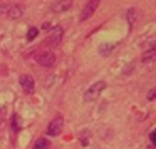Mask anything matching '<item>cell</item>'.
Returning <instances> with one entry per match:
<instances>
[{
    "label": "cell",
    "mask_w": 156,
    "mask_h": 149,
    "mask_svg": "<svg viewBox=\"0 0 156 149\" xmlns=\"http://www.w3.org/2000/svg\"><path fill=\"white\" fill-rule=\"evenodd\" d=\"M49 147V141L45 138H38L37 141L33 145V149H48Z\"/></svg>",
    "instance_id": "12"
},
{
    "label": "cell",
    "mask_w": 156,
    "mask_h": 149,
    "mask_svg": "<svg viewBox=\"0 0 156 149\" xmlns=\"http://www.w3.org/2000/svg\"><path fill=\"white\" fill-rule=\"evenodd\" d=\"M71 4H73V0H59V2L54 3L51 7V10L54 11V12H65V11L70 10Z\"/></svg>",
    "instance_id": "7"
},
{
    "label": "cell",
    "mask_w": 156,
    "mask_h": 149,
    "mask_svg": "<svg viewBox=\"0 0 156 149\" xmlns=\"http://www.w3.org/2000/svg\"><path fill=\"white\" fill-rule=\"evenodd\" d=\"M37 34H38V29H37V27H30L29 32H27V40H29V41L34 40V38L37 37Z\"/></svg>",
    "instance_id": "14"
},
{
    "label": "cell",
    "mask_w": 156,
    "mask_h": 149,
    "mask_svg": "<svg viewBox=\"0 0 156 149\" xmlns=\"http://www.w3.org/2000/svg\"><path fill=\"white\" fill-rule=\"evenodd\" d=\"M105 88H107V84H105L104 81L94 82L93 85H90V86L85 90V93H83V100H85L86 103H92V101L97 100V99L100 97V95L104 92Z\"/></svg>",
    "instance_id": "1"
},
{
    "label": "cell",
    "mask_w": 156,
    "mask_h": 149,
    "mask_svg": "<svg viewBox=\"0 0 156 149\" xmlns=\"http://www.w3.org/2000/svg\"><path fill=\"white\" fill-rule=\"evenodd\" d=\"M149 138H151L152 144H155V142H156V133H155V130L151 131V134H149Z\"/></svg>",
    "instance_id": "17"
},
{
    "label": "cell",
    "mask_w": 156,
    "mask_h": 149,
    "mask_svg": "<svg viewBox=\"0 0 156 149\" xmlns=\"http://www.w3.org/2000/svg\"><path fill=\"white\" fill-rule=\"evenodd\" d=\"M155 96H156V89H151L149 90V93H148V96H147V99L152 101L155 99Z\"/></svg>",
    "instance_id": "15"
},
{
    "label": "cell",
    "mask_w": 156,
    "mask_h": 149,
    "mask_svg": "<svg viewBox=\"0 0 156 149\" xmlns=\"http://www.w3.org/2000/svg\"><path fill=\"white\" fill-rule=\"evenodd\" d=\"M16 119H18V118H16V115H14V118H12V129L15 131H18L19 130V126H18V122H16Z\"/></svg>",
    "instance_id": "16"
},
{
    "label": "cell",
    "mask_w": 156,
    "mask_h": 149,
    "mask_svg": "<svg viewBox=\"0 0 156 149\" xmlns=\"http://www.w3.org/2000/svg\"><path fill=\"white\" fill-rule=\"evenodd\" d=\"M155 60V49H154V43H152L151 48L143 55V62L144 63H152Z\"/></svg>",
    "instance_id": "10"
},
{
    "label": "cell",
    "mask_w": 156,
    "mask_h": 149,
    "mask_svg": "<svg viewBox=\"0 0 156 149\" xmlns=\"http://www.w3.org/2000/svg\"><path fill=\"white\" fill-rule=\"evenodd\" d=\"M36 60H37V63L40 66H43V67H51V66L55 63L56 57H55L54 52L44 51V52H41V54L38 55L37 57H36Z\"/></svg>",
    "instance_id": "6"
},
{
    "label": "cell",
    "mask_w": 156,
    "mask_h": 149,
    "mask_svg": "<svg viewBox=\"0 0 156 149\" xmlns=\"http://www.w3.org/2000/svg\"><path fill=\"white\" fill-rule=\"evenodd\" d=\"M112 48H114L112 44L104 43V44H101V45L99 47V54L103 55V56H108V55L112 52Z\"/></svg>",
    "instance_id": "11"
},
{
    "label": "cell",
    "mask_w": 156,
    "mask_h": 149,
    "mask_svg": "<svg viewBox=\"0 0 156 149\" xmlns=\"http://www.w3.org/2000/svg\"><path fill=\"white\" fill-rule=\"evenodd\" d=\"M100 4V0H89L88 3H86V5L83 7L82 12H81V16H80V21H86V19H89L92 15L94 14V11L97 10V7H99Z\"/></svg>",
    "instance_id": "4"
},
{
    "label": "cell",
    "mask_w": 156,
    "mask_h": 149,
    "mask_svg": "<svg viewBox=\"0 0 156 149\" xmlns=\"http://www.w3.org/2000/svg\"><path fill=\"white\" fill-rule=\"evenodd\" d=\"M90 137H92V133L88 130V129H83V130H81L80 134H78V140H80V142L82 144V147H86V145L89 144V141H90Z\"/></svg>",
    "instance_id": "9"
},
{
    "label": "cell",
    "mask_w": 156,
    "mask_h": 149,
    "mask_svg": "<svg viewBox=\"0 0 156 149\" xmlns=\"http://www.w3.org/2000/svg\"><path fill=\"white\" fill-rule=\"evenodd\" d=\"M19 84H21V88L26 95H33L34 93V79H33L32 75L29 74H23L19 78Z\"/></svg>",
    "instance_id": "5"
},
{
    "label": "cell",
    "mask_w": 156,
    "mask_h": 149,
    "mask_svg": "<svg viewBox=\"0 0 156 149\" xmlns=\"http://www.w3.org/2000/svg\"><path fill=\"white\" fill-rule=\"evenodd\" d=\"M62 37H63L62 26H55L54 30H52V33H51V36H49V44H51L52 47H56L58 44H60Z\"/></svg>",
    "instance_id": "8"
},
{
    "label": "cell",
    "mask_w": 156,
    "mask_h": 149,
    "mask_svg": "<svg viewBox=\"0 0 156 149\" xmlns=\"http://www.w3.org/2000/svg\"><path fill=\"white\" fill-rule=\"evenodd\" d=\"M63 125H65V122H63L62 116H56L55 119H52L49 122L48 127H47V136H49V137L59 136L63 130Z\"/></svg>",
    "instance_id": "3"
},
{
    "label": "cell",
    "mask_w": 156,
    "mask_h": 149,
    "mask_svg": "<svg viewBox=\"0 0 156 149\" xmlns=\"http://www.w3.org/2000/svg\"><path fill=\"white\" fill-rule=\"evenodd\" d=\"M23 14V8L21 5H8V4H3L0 5V15H5L10 19H18L22 16Z\"/></svg>",
    "instance_id": "2"
},
{
    "label": "cell",
    "mask_w": 156,
    "mask_h": 149,
    "mask_svg": "<svg viewBox=\"0 0 156 149\" xmlns=\"http://www.w3.org/2000/svg\"><path fill=\"white\" fill-rule=\"evenodd\" d=\"M136 15H137V11L134 10V8H130L129 11H127V21H129V25L130 26H133V23L136 22Z\"/></svg>",
    "instance_id": "13"
},
{
    "label": "cell",
    "mask_w": 156,
    "mask_h": 149,
    "mask_svg": "<svg viewBox=\"0 0 156 149\" xmlns=\"http://www.w3.org/2000/svg\"><path fill=\"white\" fill-rule=\"evenodd\" d=\"M43 29H44V30H48V29H49V23H44V25H43Z\"/></svg>",
    "instance_id": "18"
}]
</instances>
